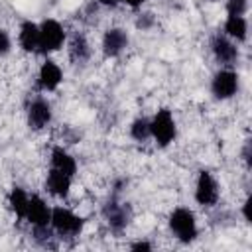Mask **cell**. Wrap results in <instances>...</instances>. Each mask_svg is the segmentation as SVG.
<instances>
[{
	"label": "cell",
	"instance_id": "obj_1",
	"mask_svg": "<svg viewBox=\"0 0 252 252\" xmlns=\"http://www.w3.org/2000/svg\"><path fill=\"white\" fill-rule=\"evenodd\" d=\"M169 230L171 234L183 242V244H189L197 238L199 234V228H197V219H195V213L187 207H177L171 215H169Z\"/></svg>",
	"mask_w": 252,
	"mask_h": 252
},
{
	"label": "cell",
	"instance_id": "obj_2",
	"mask_svg": "<svg viewBox=\"0 0 252 252\" xmlns=\"http://www.w3.org/2000/svg\"><path fill=\"white\" fill-rule=\"evenodd\" d=\"M175 136H177V124L171 110L159 108L150 120V138H154L159 148H167L175 140Z\"/></svg>",
	"mask_w": 252,
	"mask_h": 252
},
{
	"label": "cell",
	"instance_id": "obj_3",
	"mask_svg": "<svg viewBox=\"0 0 252 252\" xmlns=\"http://www.w3.org/2000/svg\"><path fill=\"white\" fill-rule=\"evenodd\" d=\"M49 224H51L53 232H57L59 236H79L83 232L85 219L79 217L77 213H73L71 209H65V207L57 205V207L51 209Z\"/></svg>",
	"mask_w": 252,
	"mask_h": 252
},
{
	"label": "cell",
	"instance_id": "obj_4",
	"mask_svg": "<svg viewBox=\"0 0 252 252\" xmlns=\"http://www.w3.org/2000/svg\"><path fill=\"white\" fill-rule=\"evenodd\" d=\"M67 39V32L63 28L61 22L53 20V18H47L39 24V47H37V53H53L57 49L63 47Z\"/></svg>",
	"mask_w": 252,
	"mask_h": 252
},
{
	"label": "cell",
	"instance_id": "obj_5",
	"mask_svg": "<svg viewBox=\"0 0 252 252\" xmlns=\"http://www.w3.org/2000/svg\"><path fill=\"white\" fill-rule=\"evenodd\" d=\"M238 87H240V79H238V73L232 71V69H219L215 75H213V81H211V93L217 100H226V98H232L236 93H238Z\"/></svg>",
	"mask_w": 252,
	"mask_h": 252
},
{
	"label": "cell",
	"instance_id": "obj_6",
	"mask_svg": "<svg viewBox=\"0 0 252 252\" xmlns=\"http://www.w3.org/2000/svg\"><path fill=\"white\" fill-rule=\"evenodd\" d=\"M195 201L201 207H213L219 201V183L209 169H201L195 181Z\"/></svg>",
	"mask_w": 252,
	"mask_h": 252
},
{
	"label": "cell",
	"instance_id": "obj_7",
	"mask_svg": "<svg viewBox=\"0 0 252 252\" xmlns=\"http://www.w3.org/2000/svg\"><path fill=\"white\" fill-rule=\"evenodd\" d=\"M26 114H28V126H30L32 130H43V128L51 122V118H53L51 104H49L45 98H41V96L33 98V100L28 104Z\"/></svg>",
	"mask_w": 252,
	"mask_h": 252
},
{
	"label": "cell",
	"instance_id": "obj_8",
	"mask_svg": "<svg viewBox=\"0 0 252 252\" xmlns=\"http://www.w3.org/2000/svg\"><path fill=\"white\" fill-rule=\"evenodd\" d=\"M211 51H213L215 59L220 65H232L238 59V47H236V43L230 37H226L224 33H220V32L211 37Z\"/></svg>",
	"mask_w": 252,
	"mask_h": 252
},
{
	"label": "cell",
	"instance_id": "obj_9",
	"mask_svg": "<svg viewBox=\"0 0 252 252\" xmlns=\"http://www.w3.org/2000/svg\"><path fill=\"white\" fill-rule=\"evenodd\" d=\"M104 219H106V222H108V226H110L112 232H122L130 224L132 209H130V205L110 201L104 207Z\"/></svg>",
	"mask_w": 252,
	"mask_h": 252
},
{
	"label": "cell",
	"instance_id": "obj_10",
	"mask_svg": "<svg viewBox=\"0 0 252 252\" xmlns=\"http://www.w3.org/2000/svg\"><path fill=\"white\" fill-rule=\"evenodd\" d=\"M130 43L126 30L122 28H108L102 35V53L106 57H118Z\"/></svg>",
	"mask_w": 252,
	"mask_h": 252
},
{
	"label": "cell",
	"instance_id": "obj_11",
	"mask_svg": "<svg viewBox=\"0 0 252 252\" xmlns=\"http://www.w3.org/2000/svg\"><path fill=\"white\" fill-rule=\"evenodd\" d=\"M63 81V71L53 59H45L37 71V87L45 93L55 91Z\"/></svg>",
	"mask_w": 252,
	"mask_h": 252
},
{
	"label": "cell",
	"instance_id": "obj_12",
	"mask_svg": "<svg viewBox=\"0 0 252 252\" xmlns=\"http://www.w3.org/2000/svg\"><path fill=\"white\" fill-rule=\"evenodd\" d=\"M49 219H51L49 205L39 195H32L30 201H28V209H26L24 220H28L32 226H43V224H49Z\"/></svg>",
	"mask_w": 252,
	"mask_h": 252
},
{
	"label": "cell",
	"instance_id": "obj_13",
	"mask_svg": "<svg viewBox=\"0 0 252 252\" xmlns=\"http://www.w3.org/2000/svg\"><path fill=\"white\" fill-rule=\"evenodd\" d=\"M18 41H20V47L26 53H37V47H39V24H35L32 20L22 22L20 32H18Z\"/></svg>",
	"mask_w": 252,
	"mask_h": 252
},
{
	"label": "cell",
	"instance_id": "obj_14",
	"mask_svg": "<svg viewBox=\"0 0 252 252\" xmlns=\"http://www.w3.org/2000/svg\"><path fill=\"white\" fill-rule=\"evenodd\" d=\"M71 181H73L71 175L51 167L47 173V179H45V187L53 197H67L71 191Z\"/></svg>",
	"mask_w": 252,
	"mask_h": 252
},
{
	"label": "cell",
	"instance_id": "obj_15",
	"mask_svg": "<svg viewBox=\"0 0 252 252\" xmlns=\"http://www.w3.org/2000/svg\"><path fill=\"white\" fill-rule=\"evenodd\" d=\"M49 159H51V167L53 169H59V171H63V173H67L71 177L77 173V161L63 146H53Z\"/></svg>",
	"mask_w": 252,
	"mask_h": 252
},
{
	"label": "cell",
	"instance_id": "obj_16",
	"mask_svg": "<svg viewBox=\"0 0 252 252\" xmlns=\"http://www.w3.org/2000/svg\"><path fill=\"white\" fill-rule=\"evenodd\" d=\"M222 33L234 41H246L248 37V22L244 16H228L224 26H222Z\"/></svg>",
	"mask_w": 252,
	"mask_h": 252
},
{
	"label": "cell",
	"instance_id": "obj_17",
	"mask_svg": "<svg viewBox=\"0 0 252 252\" xmlns=\"http://www.w3.org/2000/svg\"><path fill=\"white\" fill-rule=\"evenodd\" d=\"M28 201H30V195L22 187H12L10 189V193H8V205H10V211L16 215V219L24 220L26 209H28Z\"/></svg>",
	"mask_w": 252,
	"mask_h": 252
},
{
	"label": "cell",
	"instance_id": "obj_18",
	"mask_svg": "<svg viewBox=\"0 0 252 252\" xmlns=\"http://www.w3.org/2000/svg\"><path fill=\"white\" fill-rule=\"evenodd\" d=\"M69 55L73 61L81 63V61H87L89 55H91V45L87 41V37L83 33H75L71 43H69Z\"/></svg>",
	"mask_w": 252,
	"mask_h": 252
},
{
	"label": "cell",
	"instance_id": "obj_19",
	"mask_svg": "<svg viewBox=\"0 0 252 252\" xmlns=\"http://www.w3.org/2000/svg\"><path fill=\"white\" fill-rule=\"evenodd\" d=\"M130 136L136 142H146L150 138V120L144 118V116L134 118L132 124H130Z\"/></svg>",
	"mask_w": 252,
	"mask_h": 252
},
{
	"label": "cell",
	"instance_id": "obj_20",
	"mask_svg": "<svg viewBox=\"0 0 252 252\" xmlns=\"http://www.w3.org/2000/svg\"><path fill=\"white\" fill-rule=\"evenodd\" d=\"M248 10V0H226L228 16H244Z\"/></svg>",
	"mask_w": 252,
	"mask_h": 252
},
{
	"label": "cell",
	"instance_id": "obj_21",
	"mask_svg": "<svg viewBox=\"0 0 252 252\" xmlns=\"http://www.w3.org/2000/svg\"><path fill=\"white\" fill-rule=\"evenodd\" d=\"M10 49H12L10 33H8L6 30H2V28H0V57L8 55V53H10Z\"/></svg>",
	"mask_w": 252,
	"mask_h": 252
},
{
	"label": "cell",
	"instance_id": "obj_22",
	"mask_svg": "<svg viewBox=\"0 0 252 252\" xmlns=\"http://www.w3.org/2000/svg\"><path fill=\"white\" fill-rule=\"evenodd\" d=\"M130 250H136V252H150V250H152V244L146 242V240H138V242H132V244H130Z\"/></svg>",
	"mask_w": 252,
	"mask_h": 252
},
{
	"label": "cell",
	"instance_id": "obj_23",
	"mask_svg": "<svg viewBox=\"0 0 252 252\" xmlns=\"http://www.w3.org/2000/svg\"><path fill=\"white\" fill-rule=\"evenodd\" d=\"M152 24H154L152 14H144V18H138V22H136V26H138V28H142V30H148Z\"/></svg>",
	"mask_w": 252,
	"mask_h": 252
},
{
	"label": "cell",
	"instance_id": "obj_24",
	"mask_svg": "<svg viewBox=\"0 0 252 252\" xmlns=\"http://www.w3.org/2000/svg\"><path fill=\"white\" fill-rule=\"evenodd\" d=\"M250 205H252V197H248V199L244 201V205H242V215H244V220H246V222L252 220V217H250Z\"/></svg>",
	"mask_w": 252,
	"mask_h": 252
},
{
	"label": "cell",
	"instance_id": "obj_25",
	"mask_svg": "<svg viewBox=\"0 0 252 252\" xmlns=\"http://www.w3.org/2000/svg\"><path fill=\"white\" fill-rule=\"evenodd\" d=\"M118 2H122V4H126V6H130V8H140L146 0H118Z\"/></svg>",
	"mask_w": 252,
	"mask_h": 252
},
{
	"label": "cell",
	"instance_id": "obj_26",
	"mask_svg": "<svg viewBox=\"0 0 252 252\" xmlns=\"http://www.w3.org/2000/svg\"><path fill=\"white\" fill-rule=\"evenodd\" d=\"M94 2H96V4H102V6H110V8L118 4V0H94Z\"/></svg>",
	"mask_w": 252,
	"mask_h": 252
}]
</instances>
